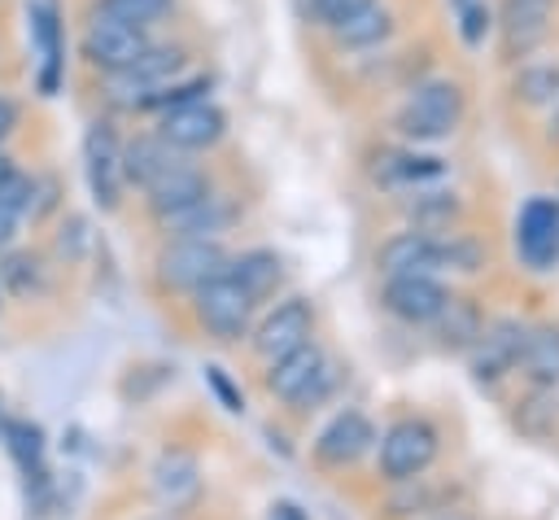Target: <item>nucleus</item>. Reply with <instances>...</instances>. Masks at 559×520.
Masks as SVG:
<instances>
[{
	"instance_id": "nucleus-39",
	"label": "nucleus",
	"mask_w": 559,
	"mask_h": 520,
	"mask_svg": "<svg viewBox=\"0 0 559 520\" xmlns=\"http://www.w3.org/2000/svg\"><path fill=\"white\" fill-rule=\"evenodd\" d=\"M450 4H454V9H463V4H472V0H450Z\"/></svg>"
},
{
	"instance_id": "nucleus-2",
	"label": "nucleus",
	"mask_w": 559,
	"mask_h": 520,
	"mask_svg": "<svg viewBox=\"0 0 559 520\" xmlns=\"http://www.w3.org/2000/svg\"><path fill=\"white\" fill-rule=\"evenodd\" d=\"M266 389L275 398H284V402H293V406H314L332 389V363L314 341H306V345L271 358Z\"/></svg>"
},
{
	"instance_id": "nucleus-36",
	"label": "nucleus",
	"mask_w": 559,
	"mask_h": 520,
	"mask_svg": "<svg viewBox=\"0 0 559 520\" xmlns=\"http://www.w3.org/2000/svg\"><path fill=\"white\" fill-rule=\"evenodd\" d=\"M271 520H306V511L297 503H275L271 507Z\"/></svg>"
},
{
	"instance_id": "nucleus-8",
	"label": "nucleus",
	"mask_w": 559,
	"mask_h": 520,
	"mask_svg": "<svg viewBox=\"0 0 559 520\" xmlns=\"http://www.w3.org/2000/svg\"><path fill=\"white\" fill-rule=\"evenodd\" d=\"M515 249L533 271H550L559 262V201L533 197L515 218Z\"/></svg>"
},
{
	"instance_id": "nucleus-34",
	"label": "nucleus",
	"mask_w": 559,
	"mask_h": 520,
	"mask_svg": "<svg viewBox=\"0 0 559 520\" xmlns=\"http://www.w3.org/2000/svg\"><path fill=\"white\" fill-rule=\"evenodd\" d=\"M13 127H17V105L9 96H0V140H9Z\"/></svg>"
},
{
	"instance_id": "nucleus-6",
	"label": "nucleus",
	"mask_w": 559,
	"mask_h": 520,
	"mask_svg": "<svg viewBox=\"0 0 559 520\" xmlns=\"http://www.w3.org/2000/svg\"><path fill=\"white\" fill-rule=\"evenodd\" d=\"M83 175H87V188L96 197L100 210H114L122 201V144L114 135L109 122H92L83 131Z\"/></svg>"
},
{
	"instance_id": "nucleus-1",
	"label": "nucleus",
	"mask_w": 559,
	"mask_h": 520,
	"mask_svg": "<svg viewBox=\"0 0 559 520\" xmlns=\"http://www.w3.org/2000/svg\"><path fill=\"white\" fill-rule=\"evenodd\" d=\"M183 61H188L183 48H175V44H148V52H144L140 61H131V66L118 70V74H105V96H109L114 105H122V109H148L153 96H157L166 83L179 79Z\"/></svg>"
},
{
	"instance_id": "nucleus-37",
	"label": "nucleus",
	"mask_w": 559,
	"mask_h": 520,
	"mask_svg": "<svg viewBox=\"0 0 559 520\" xmlns=\"http://www.w3.org/2000/svg\"><path fill=\"white\" fill-rule=\"evenodd\" d=\"M9 175H13V162H9V157H4V153H0V184H4V179H9Z\"/></svg>"
},
{
	"instance_id": "nucleus-7",
	"label": "nucleus",
	"mask_w": 559,
	"mask_h": 520,
	"mask_svg": "<svg viewBox=\"0 0 559 520\" xmlns=\"http://www.w3.org/2000/svg\"><path fill=\"white\" fill-rule=\"evenodd\" d=\"M437 459V428L428 419H397L380 437V472L389 481H411Z\"/></svg>"
},
{
	"instance_id": "nucleus-38",
	"label": "nucleus",
	"mask_w": 559,
	"mask_h": 520,
	"mask_svg": "<svg viewBox=\"0 0 559 520\" xmlns=\"http://www.w3.org/2000/svg\"><path fill=\"white\" fill-rule=\"evenodd\" d=\"M550 140H559V101H555V118H550Z\"/></svg>"
},
{
	"instance_id": "nucleus-5",
	"label": "nucleus",
	"mask_w": 559,
	"mask_h": 520,
	"mask_svg": "<svg viewBox=\"0 0 559 520\" xmlns=\"http://www.w3.org/2000/svg\"><path fill=\"white\" fill-rule=\"evenodd\" d=\"M192 306H197V319H201L214 336H223V341L245 336L249 315H253V297H249L227 271H218V275H210L205 284H197V288H192Z\"/></svg>"
},
{
	"instance_id": "nucleus-13",
	"label": "nucleus",
	"mask_w": 559,
	"mask_h": 520,
	"mask_svg": "<svg viewBox=\"0 0 559 520\" xmlns=\"http://www.w3.org/2000/svg\"><path fill=\"white\" fill-rule=\"evenodd\" d=\"M384 306L406 323H432L437 310L445 306V288L432 275H389Z\"/></svg>"
},
{
	"instance_id": "nucleus-16",
	"label": "nucleus",
	"mask_w": 559,
	"mask_h": 520,
	"mask_svg": "<svg viewBox=\"0 0 559 520\" xmlns=\"http://www.w3.org/2000/svg\"><path fill=\"white\" fill-rule=\"evenodd\" d=\"M31 35H35V48H39V92L52 96L61 87V17H57V4L52 0H31Z\"/></svg>"
},
{
	"instance_id": "nucleus-27",
	"label": "nucleus",
	"mask_w": 559,
	"mask_h": 520,
	"mask_svg": "<svg viewBox=\"0 0 559 520\" xmlns=\"http://www.w3.org/2000/svg\"><path fill=\"white\" fill-rule=\"evenodd\" d=\"M459 214V201L454 192H424L415 205H411V218H415V232H445Z\"/></svg>"
},
{
	"instance_id": "nucleus-24",
	"label": "nucleus",
	"mask_w": 559,
	"mask_h": 520,
	"mask_svg": "<svg viewBox=\"0 0 559 520\" xmlns=\"http://www.w3.org/2000/svg\"><path fill=\"white\" fill-rule=\"evenodd\" d=\"M441 157H419V153H384L376 157V179L389 188H406V184H428L441 179Z\"/></svg>"
},
{
	"instance_id": "nucleus-4",
	"label": "nucleus",
	"mask_w": 559,
	"mask_h": 520,
	"mask_svg": "<svg viewBox=\"0 0 559 520\" xmlns=\"http://www.w3.org/2000/svg\"><path fill=\"white\" fill-rule=\"evenodd\" d=\"M148 31L144 26H131V22H118V17H105V13H96L92 22H87V31H83V57H87V66L92 70H100V74H118V70H127L131 61H140L144 52H148Z\"/></svg>"
},
{
	"instance_id": "nucleus-22",
	"label": "nucleus",
	"mask_w": 559,
	"mask_h": 520,
	"mask_svg": "<svg viewBox=\"0 0 559 520\" xmlns=\"http://www.w3.org/2000/svg\"><path fill=\"white\" fill-rule=\"evenodd\" d=\"M520 367L528 371L533 385H555L559 380V328H533V332H524Z\"/></svg>"
},
{
	"instance_id": "nucleus-30",
	"label": "nucleus",
	"mask_w": 559,
	"mask_h": 520,
	"mask_svg": "<svg viewBox=\"0 0 559 520\" xmlns=\"http://www.w3.org/2000/svg\"><path fill=\"white\" fill-rule=\"evenodd\" d=\"M489 26H493V9L485 0H472V4L459 9V35H463L467 48H480L485 35H489Z\"/></svg>"
},
{
	"instance_id": "nucleus-32",
	"label": "nucleus",
	"mask_w": 559,
	"mask_h": 520,
	"mask_svg": "<svg viewBox=\"0 0 559 520\" xmlns=\"http://www.w3.org/2000/svg\"><path fill=\"white\" fill-rule=\"evenodd\" d=\"M31 197H35V179H26V175H17V170L0 184V205H4V210H13L17 218L31 210Z\"/></svg>"
},
{
	"instance_id": "nucleus-31",
	"label": "nucleus",
	"mask_w": 559,
	"mask_h": 520,
	"mask_svg": "<svg viewBox=\"0 0 559 520\" xmlns=\"http://www.w3.org/2000/svg\"><path fill=\"white\" fill-rule=\"evenodd\" d=\"M371 0H310V17L319 22V26H341L345 17H354L358 9H367Z\"/></svg>"
},
{
	"instance_id": "nucleus-25",
	"label": "nucleus",
	"mask_w": 559,
	"mask_h": 520,
	"mask_svg": "<svg viewBox=\"0 0 559 520\" xmlns=\"http://www.w3.org/2000/svg\"><path fill=\"white\" fill-rule=\"evenodd\" d=\"M432 323H441V341H445V345H476V336L485 332L476 306L463 302V297H445V306L437 310Z\"/></svg>"
},
{
	"instance_id": "nucleus-21",
	"label": "nucleus",
	"mask_w": 559,
	"mask_h": 520,
	"mask_svg": "<svg viewBox=\"0 0 559 520\" xmlns=\"http://www.w3.org/2000/svg\"><path fill=\"white\" fill-rule=\"evenodd\" d=\"M223 271H227L253 302L266 297V293H275V284H280V275H284V267H280V258H275L271 249H249V253H240L236 262H227Z\"/></svg>"
},
{
	"instance_id": "nucleus-26",
	"label": "nucleus",
	"mask_w": 559,
	"mask_h": 520,
	"mask_svg": "<svg viewBox=\"0 0 559 520\" xmlns=\"http://www.w3.org/2000/svg\"><path fill=\"white\" fill-rule=\"evenodd\" d=\"M511 92H515V101H524V105H555V101H559V66H555V61H533V66H524V70L515 74Z\"/></svg>"
},
{
	"instance_id": "nucleus-14",
	"label": "nucleus",
	"mask_w": 559,
	"mask_h": 520,
	"mask_svg": "<svg viewBox=\"0 0 559 520\" xmlns=\"http://www.w3.org/2000/svg\"><path fill=\"white\" fill-rule=\"evenodd\" d=\"M520 350H524V328L502 319L493 328H485L476 336V354H472V371L480 385H493L498 376H507L515 363H520Z\"/></svg>"
},
{
	"instance_id": "nucleus-33",
	"label": "nucleus",
	"mask_w": 559,
	"mask_h": 520,
	"mask_svg": "<svg viewBox=\"0 0 559 520\" xmlns=\"http://www.w3.org/2000/svg\"><path fill=\"white\" fill-rule=\"evenodd\" d=\"M205 380L214 385V393L223 398V406H227V411H240V406H245V398L231 389V380L223 376V367H205Z\"/></svg>"
},
{
	"instance_id": "nucleus-3",
	"label": "nucleus",
	"mask_w": 559,
	"mask_h": 520,
	"mask_svg": "<svg viewBox=\"0 0 559 520\" xmlns=\"http://www.w3.org/2000/svg\"><path fill=\"white\" fill-rule=\"evenodd\" d=\"M463 118V92L454 83H419L397 109V131L406 140H445Z\"/></svg>"
},
{
	"instance_id": "nucleus-10",
	"label": "nucleus",
	"mask_w": 559,
	"mask_h": 520,
	"mask_svg": "<svg viewBox=\"0 0 559 520\" xmlns=\"http://www.w3.org/2000/svg\"><path fill=\"white\" fill-rule=\"evenodd\" d=\"M223 131H227V118H223L218 105H210V101H188V105L166 109L157 135H162L170 149L188 153V149H210V144H218Z\"/></svg>"
},
{
	"instance_id": "nucleus-9",
	"label": "nucleus",
	"mask_w": 559,
	"mask_h": 520,
	"mask_svg": "<svg viewBox=\"0 0 559 520\" xmlns=\"http://www.w3.org/2000/svg\"><path fill=\"white\" fill-rule=\"evenodd\" d=\"M227 267V253L218 249V240H201V236H175V245L157 258V271H162V284L170 288H197L205 284L210 275H218Z\"/></svg>"
},
{
	"instance_id": "nucleus-18",
	"label": "nucleus",
	"mask_w": 559,
	"mask_h": 520,
	"mask_svg": "<svg viewBox=\"0 0 559 520\" xmlns=\"http://www.w3.org/2000/svg\"><path fill=\"white\" fill-rule=\"evenodd\" d=\"M201 489V468L188 450H166L153 468V494L175 511V507H188Z\"/></svg>"
},
{
	"instance_id": "nucleus-29",
	"label": "nucleus",
	"mask_w": 559,
	"mask_h": 520,
	"mask_svg": "<svg viewBox=\"0 0 559 520\" xmlns=\"http://www.w3.org/2000/svg\"><path fill=\"white\" fill-rule=\"evenodd\" d=\"M4 437H9V446H13V454H17V463L22 468H39V454H44V433L35 428V424H22V419H13V424H4Z\"/></svg>"
},
{
	"instance_id": "nucleus-17",
	"label": "nucleus",
	"mask_w": 559,
	"mask_h": 520,
	"mask_svg": "<svg viewBox=\"0 0 559 520\" xmlns=\"http://www.w3.org/2000/svg\"><path fill=\"white\" fill-rule=\"evenodd\" d=\"M546 17H550V0H502L498 26H502L507 57L533 52L546 39Z\"/></svg>"
},
{
	"instance_id": "nucleus-19",
	"label": "nucleus",
	"mask_w": 559,
	"mask_h": 520,
	"mask_svg": "<svg viewBox=\"0 0 559 520\" xmlns=\"http://www.w3.org/2000/svg\"><path fill=\"white\" fill-rule=\"evenodd\" d=\"M231 223V205L214 192H205L201 201L175 210V214H162V227L175 232V236H201V240H214L223 227Z\"/></svg>"
},
{
	"instance_id": "nucleus-15",
	"label": "nucleus",
	"mask_w": 559,
	"mask_h": 520,
	"mask_svg": "<svg viewBox=\"0 0 559 520\" xmlns=\"http://www.w3.org/2000/svg\"><path fill=\"white\" fill-rule=\"evenodd\" d=\"M210 192V179L197 170V166H188L183 157L175 162V166H166L157 179H148L144 184V197H148V210L162 218V214H175V210H183V205H192V201H201Z\"/></svg>"
},
{
	"instance_id": "nucleus-11",
	"label": "nucleus",
	"mask_w": 559,
	"mask_h": 520,
	"mask_svg": "<svg viewBox=\"0 0 559 520\" xmlns=\"http://www.w3.org/2000/svg\"><path fill=\"white\" fill-rule=\"evenodd\" d=\"M371 441H376L371 419H367L362 411H341V415H332V419L323 424V433L314 437V454H319V463H328V468H345V463L362 459V454L371 450Z\"/></svg>"
},
{
	"instance_id": "nucleus-23",
	"label": "nucleus",
	"mask_w": 559,
	"mask_h": 520,
	"mask_svg": "<svg viewBox=\"0 0 559 520\" xmlns=\"http://www.w3.org/2000/svg\"><path fill=\"white\" fill-rule=\"evenodd\" d=\"M389 31H393V13L380 9L376 0L367 9H358L354 17H345L341 26H332V35H336L341 48H371V44L389 39Z\"/></svg>"
},
{
	"instance_id": "nucleus-35",
	"label": "nucleus",
	"mask_w": 559,
	"mask_h": 520,
	"mask_svg": "<svg viewBox=\"0 0 559 520\" xmlns=\"http://www.w3.org/2000/svg\"><path fill=\"white\" fill-rule=\"evenodd\" d=\"M13 232H17V214L0 205V249H9V240H13Z\"/></svg>"
},
{
	"instance_id": "nucleus-12",
	"label": "nucleus",
	"mask_w": 559,
	"mask_h": 520,
	"mask_svg": "<svg viewBox=\"0 0 559 520\" xmlns=\"http://www.w3.org/2000/svg\"><path fill=\"white\" fill-rule=\"evenodd\" d=\"M310 328H314L310 306L293 297V302L275 306V310L262 319V328H258V336H253V350H258L262 358H280V354L306 345V341H310Z\"/></svg>"
},
{
	"instance_id": "nucleus-20",
	"label": "nucleus",
	"mask_w": 559,
	"mask_h": 520,
	"mask_svg": "<svg viewBox=\"0 0 559 520\" xmlns=\"http://www.w3.org/2000/svg\"><path fill=\"white\" fill-rule=\"evenodd\" d=\"M179 162V149H170L162 135H140V140H131L127 149H122V175L131 179V184H148V179H157L166 166H175Z\"/></svg>"
},
{
	"instance_id": "nucleus-28",
	"label": "nucleus",
	"mask_w": 559,
	"mask_h": 520,
	"mask_svg": "<svg viewBox=\"0 0 559 520\" xmlns=\"http://www.w3.org/2000/svg\"><path fill=\"white\" fill-rule=\"evenodd\" d=\"M170 4L175 0H100L96 4V13H105V17H118V22H131V26H153V22H162L166 13H170Z\"/></svg>"
}]
</instances>
